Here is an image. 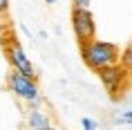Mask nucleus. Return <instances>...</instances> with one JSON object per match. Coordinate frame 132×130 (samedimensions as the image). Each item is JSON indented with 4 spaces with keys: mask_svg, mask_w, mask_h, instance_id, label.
<instances>
[{
    "mask_svg": "<svg viewBox=\"0 0 132 130\" xmlns=\"http://www.w3.org/2000/svg\"><path fill=\"white\" fill-rule=\"evenodd\" d=\"M81 128L83 130H98V123L92 119V117H83L81 119Z\"/></svg>",
    "mask_w": 132,
    "mask_h": 130,
    "instance_id": "obj_8",
    "label": "nucleus"
},
{
    "mask_svg": "<svg viewBox=\"0 0 132 130\" xmlns=\"http://www.w3.org/2000/svg\"><path fill=\"white\" fill-rule=\"evenodd\" d=\"M9 14V0H0V16Z\"/></svg>",
    "mask_w": 132,
    "mask_h": 130,
    "instance_id": "obj_11",
    "label": "nucleus"
},
{
    "mask_svg": "<svg viewBox=\"0 0 132 130\" xmlns=\"http://www.w3.org/2000/svg\"><path fill=\"white\" fill-rule=\"evenodd\" d=\"M47 130H61V128H56V126H49V128Z\"/></svg>",
    "mask_w": 132,
    "mask_h": 130,
    "instance_id": "obj_13",
    "label": "nucleus"
},
{
    "mask_svg": "<svg viewBox=\"0 0 132 130\" xmlns=\"http://www.w3.org/2000/svg\"><path fill=\"white\" fill-rule=\"evenodd\" d=\"M7 90L18 99V101L27 103L29 108H40L43 105L40 88H38L36 79H31V76H25V74H20V72L9 70V74H7Z\"/></svg>",
    "mask_w": 132,
    "mask_h": 130,
    "instance_id": "obj_2",
    "label": "nucleus"
},
{
    "mask_svg": "<svg viewBox=\"0 0 132 130\" xmlns=\"http://www.w3.org/2000/svg\"><path fill=\"white\" fill-rule=\"evenodd\" d=\"M81 58L92 72H98V70L110 67V65L121 61V47L117 43L94 38V41L81 45Z\"/></svg>",
    "mask_w": 132,
    "mask_h": 130,
    "instance_id": "obj_1",
    "label": "nucleus"
},
{
    "mask_svg": "<svg viewBox=\"0 0 132 130\" xmlns=\"http://www.w3.org/2000/svg\"><path fill=\"white\" fill-rule=\"evenodd\" d=\"M121 65H125V67H130V47H125L123 49V54H121Z\"/></svg>",
    "mask_w": 132,
    "mask_h": 130,
    "instance_id": "obj_10",
    "label": "nucleus"
},
{
    "mask_svg": "<svg viewBox=\"0 0 132 130\" xmlns=\"http://www.w3.org/2000/svg\"><path fill=\"white\" fill-rule=\"evenodd\" d=\"M114 121H117L119 126H121V123H123V126H130V123H132V110L125 108L121 114H117V119H114Z\"/></svg>",
    "mask_w": 132,
    "mask_h": 130,
    "instance_id": "obj_7",
    "label": "nucleus"
},
{
    "mask_svg": "<svg viewBox=\"0 0 132 130\" xmlns=\"http://www.w3.org/2000/svg\"><path fill=\"white\" fill-rule=\"evenodd\" d=\"M58 0H45V5H56Z\"/></svg>",
    "mask_w": 132,
    "mask_h": 130,
    "instance_id": "obj_12",
    "label": "nucleus"
},
{
    "mask_svg": "<svg viewBox=\"0 0 132 130\" xmlns=\"http://www.w3.org/2000/svg\"><path fill=\"white\" fill-rule=\"evenodd\" d=\"M5 56H7V63H9V67L14 70V72H20V74H25V76L36 79L34 63H31V58L27 56V52L22 49V45L16 41V38H11V41L5 43Z\"/></svg>",
    "mask_w": 132,
    "mask_h": 130,
    "instance_id": "obj_5",
    "label": "nucleus"
},
{
    "mask_svg": "<svg viewBox=\"0 0 132 130\" xmlns=\"http://www.w3.org/2000/svg\"><path fill=\"white\" fill-rule=\"evenodd\" d=\"M96 74H98L101 85L105 88V92L110 96H114V99L121 92H125V88H128V74H130V70L125 67V65H121V63H114L110 67L98 70Z\"/></svg>",
    "mask_w": 132,
    "mask_h": 130,
    "instance_id": "obj_4",
    "label": "nucleus"
},
{
    "mask_svg": "<svg viewBox=\"0 0 132 130\" xmlns=\"http://www.w3.org/2000/svg\"><path fill=\"white\" fill-rule=\"evenodd\" d=\"M70 27L78 45H85L96 38V18L90 9H72Z\"/></svg>",
    "mask_w": 132,
    "mask_h": 130,
    "instance_id": "obj_3",
    "label": "nucleus"
},
{
    "mask_svg": "<svg viewBox=\"0 0 132 130\" xmlns=\"http://www.w3.org/2000/svg\"><path fill=\"white\" fill-rule=\"evenodd\" d=\"M92 0H72V9H90Z\"/></svg>",
    "mask_w": 132,
    "mask_h": 130,
    "instance_id": "obj_9",
    "label": "nucleus"
},
{
    "mask_svg": "<svg viewBox=\"0 0 132 130\" xmlns=\"http://www.w3.org/2000/svg\"><path fill=\"white\" fill-rule=\"evenodd\" d=\"M52 126V119L43 108H29L27 110V128L29 130H47Z\"/></svg>",
    "mask_w": 132,
    "mask_h": 130,
    "instance_id": "obj_6",
    "label": "nucleus"
}]
</instances>
